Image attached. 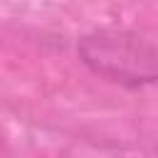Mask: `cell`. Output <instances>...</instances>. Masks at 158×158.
<instances>
[{
    "label": "cell",
    "instance_id": "6da1fadb",
    "mask_svg": "<svg viewBox=\"0 0 158 158\" xmlns=\"http://www.w3.org/2000/svg\"><path fill=\"white\" fill-rule=\"evenodd\" d=\"M77 54L96 77L126 89H141L156 81V44L151 37L136 30H91L79 37Z\"/></svg>",
    "mask_w": 158,
    "mask_h": 158
}]
</instances>
